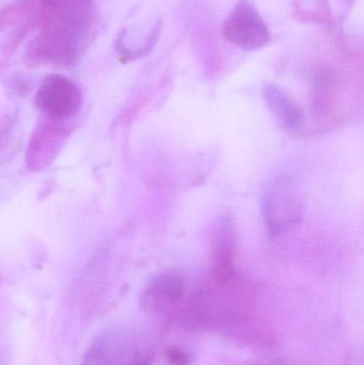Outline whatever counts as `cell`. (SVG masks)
I'll return each instance as SVG.
<instances>
[{
	"label": "cell",
	"mask_w": 364,
	"mask_h": 365,
	"mask_svg": "<svg viewBox=\"0 0 364 365\" xmlns=\"http://www.w3.org/2000/svg\"><path fill=\"white\" fill-rule=\"evenodd\" d=\"M41 6L43 38L63 47L87 44L93 21L92 0H41Z\"/></svg>",
	"instance_id": "cell-1"
},
{
	"label": "cell",
	"mask_w": 364,
	"mask_h": 365,
	"mask_svg": "<svg viewBox=\"0 0 364 365\" xmlns=\"http://www.w3.org/2000/svg\"><path fill=\"white\" fill-rule=\"evenodd\" d=\"M262 210L267 231L271 236H279L301 221L303 204L290 185L279 182L265 191Z\"/></svg>",
	"instance_id": "cell-2"
},
{
	"label": "cell",
	"mask_w": 364,
	"mask_h": 365,
	"mask_svg": "<svg viewBox=\"0 0 364 365\" xmlns=\"http://www.w3.org/2000/svg\"><path fill=\"white\" fill-rule=\"evenodd\" d=\"M227 41L244 51H256L271 42V31L254 4L241 0L224 25Z\"/></svg>",
	"instance_id": "cell-3"
},
{
	"label": "cell",
	"mask_w": 364,
	"mask_h": 365,
	"mask_svg": "<svg viewBox=\"0 0 364 365\" xmlns=\"http://www.w3.org/2000/svg\"><path fill=\"white\" fill-rule=\"evenodd\" d=\"M36 103L53 119H66L78 110L81 94L71 79L62 75H49L38 88Z\"/></svg>",
	"instance_id": "cell-4"
},
{
	"label": "cell",
	"mask_w": 364,
	"mask_h": 365,
	"mask_svg": "<svg viewBox=\"0 0 364 365\" xmlns=\"http://www.w3.org/2000/svg\"><path fill=\"white\" fill-rule=\"evenodd\" d=\"M263 96L269 108L281 120L288 132L295 135L303 133L306 126L305 113L292 96L274 83L264 86Z\"/></svg>",
	"instance_id": "cell-5"
},
{
	"label": "cell",
	"mask_w": 364,
	"mask_h": 365,
	"mask_svg": "<svg viewBox=\"0 0 364 365\" xmlns=\"http://www.w3.org/2000/svg\"><path fill=\"white\" fill-rule=\"evenodd\" d=\"M185 293V280L177 272H166L160 274L145 294L147 304L179 302Z\"/></svg>",
	"instance_id": "cell-6"
},
{
	"label": "cell",
	"mask_w": 364,
	"mask_h": 365,
	"mask_svg": "<svg viewBox=\"0 0 364 365\" xmlns=\"http://www.w3.org/2000/svg\"><path fill=\"white\" fill-rule=\"evenodd\" d=\"M167 358L172 365H188L187 355L179 347H169L166 351Z\"/></svg>",
	"instance_id": "cell-7"
},
{
	"label": "cell",
	"mask_w": 364,
	"mask_h": 365,
	"mask_svg": "<svg viewBox=\"0 0 364 365\" xmlns=\"http://www.w3.org/2000/svg\"><path fill=\"white\" fill-rule=\"evenodd\" d=\"M152 360H153L152 356H145V357H143L142 359L139 360V361L136 362V364L134 365H151Z\"/></svg>",
	"instance_id": "cell-8"
}]
</instances>
